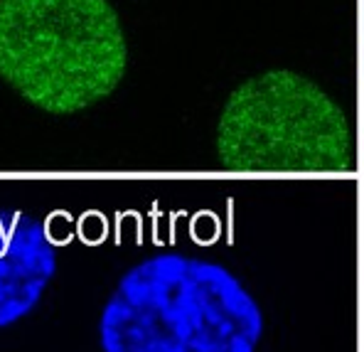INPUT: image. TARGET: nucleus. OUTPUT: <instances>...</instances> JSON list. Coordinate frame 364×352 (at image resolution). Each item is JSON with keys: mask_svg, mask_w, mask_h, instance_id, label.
Here are the masks:
<instances>
[{"mask_svg": "<svg viewBox=\"0 0 364 352\" xmlns=\"http://www.w3.org/2000/svg\"><path fill=\"white\" fill-rule=\"evenodd\" d=\"M126 67L109 0H0V79L37 109L87 111L119 89Z\"/></svg>", "mask_w": 364, "mask_h": 352, "instance_id": "nucleus-2", "label": "nucleus"}, {"mask_svg": "<svg viewBox=\"0 0 364 352\" xmlns=\"http://www.w3.org/2000/svg\"><path fill=\"white\" fill-rule=\"evenodd\" d=\"M266 316L232 269L160 252L126 271L99 318L101 352H259Z\"/></svg>", "mask_w": 364, "mask_h": 352, "instance_id": "nucleus-1", "label": "nucleus"}, {"mask_svg": "<svg viewBox=\"0 0 364 352\" xmlns=\"http://www.w3.org/2000/svg\"><path fill=\"white\" fill-rule=\"evenodd\" d=\"M57 266V247L45 222L20 210H0V328L35 311Z\"/></svg>", "mask_w": 364, "mask_h": 352, "instance_id": "nucleus-4", "label": "nucleus"}, {"mask_svg": "<svg viewBox=\"0 0 364 352\" xmlns=\"http://www.w3.org/2000/svg\"><path fill=\"white\" fill-rule=\"evenodd\" d=\"M217 158L232 173H347L357 163L355 128L313 79L269 69L224 101Z\"/></svg>", "mask_w": 364, "mask_h": 352, "instance_id": "nucleus-3", "label": "nucleus"}]
</instances>
